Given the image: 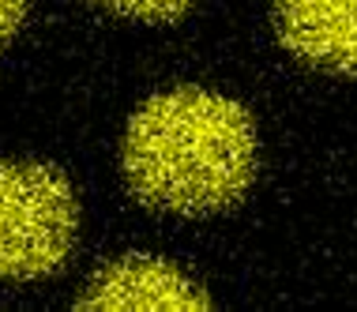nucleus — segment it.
<instances>
[{"instance_id": "nucleus-5", "label": "nucleus", "mask_w": 357, "mask_h": 312, "mask_svg": "<svg viewBox=\"0 0 357 312\" xmlns=\"http://www.w3.org/2000/svg\"><path fill=\"white\" fill-rule=\"evenodd\" d=\"M109 12L132 15V19H147V23H173L192 8V0H98Z\"/></svg>"}, {"instance_id": "nucleus-4", "label": "nucleus", "mask_w": 357, "mask_h": 312, "mask_svg": "<svg viewBox=\"0 0 357 312\" xmlns=\"http://www.w3.org/2000/svg\"><path fill=\"white\" fill-rule=\"evenodd\" d=\"M79 309H211V297L166 260L121 256L86 282Z\"/></svg>"}, {"instance_id": "nucleus-3", "label": "nucleus", "mask_w": 357, "mask_h": 312, "mask_svg": "<svg viewBox=\"0 0 357 312\" xmlns=\"http://www.w3.org/2000/svg\"><path fill=\"white\" fill-rule=\"evenodd\" d=\"M275 27L297 61L357 75V0H275Z\"/></svg>"}, {"instance_id": "nucleus-6", "label": "nucleus", "mask_w": 357, "mask_h": 312, "mask_svg": "<svg viewBox=\"0 0 357 312\" xmlns=\"http://www.w3.org/2000/svg\"><path fill=\"white\" fill-rule=\"evenodd\" d=\"M23 15H26V0H0V50L15 38Z\"/></svg>"}, {"instance_id": "nucleus-1", "label": "nucleus", "mask_w": 357, "mask_h": 312, "mask_svg": "<svg viewBox=\"0 0 357 312\" xmlns=\"http://www.w3.org/2000/svg\"><path fill=\"white\" fill-rule=\"evenodd\" d=\"M121 162L132 196L154 211H229L256 181L252 113L204 87L154 94L132 113Z\"/></svg>"}, {"instance_id": "nucleus-2", "label": "nucleus", "mask_w": 357, "mask_h": 312, "mask_svg": "<svg viewBox=\"0 0 357 312\" xmlns=\"http://www.w3.org/2000/svg\"><path fill=\"white\" fill-rule=\"evenodd\" d=\"M79 233V200L53 162L0 158V278L31 282L61 271Z\"/></svg>"}]
</instances>
